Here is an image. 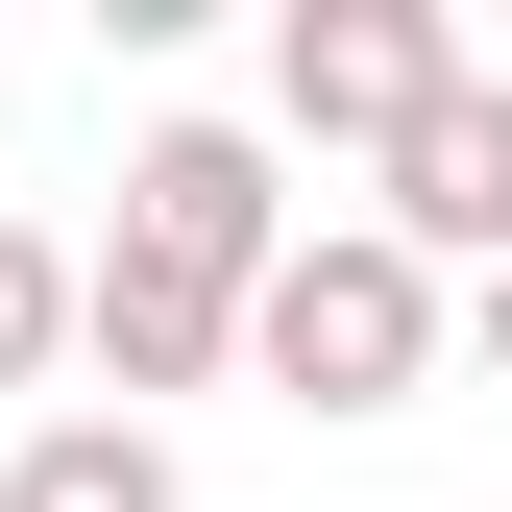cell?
I'll use <instances>...</instances> for the list:
<instances>
[{"label": "cell", "instance_id": "cell-2", "mask_svg": "<svg viewBox=\"0 0 512 512\" xmlns=\"http://www.w3.org/2000/svg\"><path fill=\"white\" fill-rule=\"evenodd\" d=\"M269 98H293V147H366L391 171L439 98H464V25H439V0H293L269 25Z\"/></svg>", "mask_w": 512, "mask_h": 512}, {"label": "cell", "instance_id": "cell-7", "mask_svg": "<svg viewBox=\"0 0 512 512\" xmlns=\"http://www.w3.org/2000/svg\"><path fill=\"white\" fill-rule=\"evenodd\" d=\"M74 293H98V244L0 220V391H49V366H74Z\"/></svg>", "mask_w": 512, "mask_h": 512}, {"label": "cell", "instance_id": "cell-8", "mask_svg": "<svg viewBox=\"0 0 512 512\" xmlns=\"http://www.w3.org/2000/svg\"><path fill=\"white\" fill-rule=\"evenodd\" d=\"M488 366H512V269H488Z\"/></svg>", "mask_w": 512, "mask_h": 512}, {"label": "cell", "instance_id": "cell-4", "mask_svg": "<svg viewBox=\"0 0 512 512\" xmlns=\"http://www.w3.org/2000/svg\"><path fill=\"white\" fill-rule=\"evenodd\" d=\"M366 220H391L415 269H512V74H464V98H439L415 147H391V196H366Z\"/></svg>", "mask_w": 512, "mask_h": 512}, {"label": "cell", "instance_id": "cell-6", "mask_svg": "<svg viewBox=\"0 0 512 512\" xmlns=\"http://www.w3.org/2000/svg\"><path fill=\"white\" fill-rule=\"evenodd\" d=\"M0 512H171V439L147 415H49L25 464H0Z\"/></svg>", "mask_w": 512, "mask_h": 512}, {"label": "cell", "instance_id": "cell-5", "mask_svg": "<svg viewBox=\"0 0 512 512\" xmlns=\"http://www.w3.org/2000/svg\"><path fill=\"white\" fill-rule=\"evenodd\" d=\"M74 366H98V391H196V366H244V293L147 269V244H98V293H74Z\"/></svg>", "mask_w": 512, "mask_h": 512}, {"label": "cell", "instance_id": "cell-1", "mask_svg": "<svg viewBox=\"0 0 512 512\" xmlns=\"http://www.w3.org/2000/svg\"><path fill=\"white\" fill-rule=\"evenodd\" d=\"M244 366H269L293 415H415V366H439V269L391 220H317L269 293H244Z\"/></svg>", "mask_w": 512, "mask_h": 512}, {"label": "cell", "instance_id": "cell-3", "mask_svg": "<svg viewBox=\"0 0 512 512\" xmlns=\"http://www.w3.org/2000/svg\"><path fill=\"white\" fill-rule=\"evenodd\" d=\"M122 244H147V269H196V293H269L317 220L269 196V147H244V122H147V147H122Z\"/></svg>", "mask_w": 512, "mask_h": 512}]
</instances>
